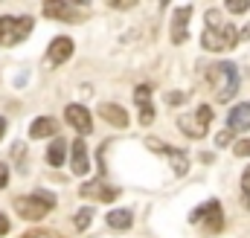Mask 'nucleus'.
Segmentation results:
<instances>
[{
	"label": "nucleus",
	"instance_id": "1",
	"mask_svg": "<svg viewBox=\"0 0 250 238\" xmlns=\"http://www.w3.org/2000/svg\"><path fill=\"white\" fill-rule=\"evenodd\" d=\"M201 44L209 53H227L239 44V29L233 23H227L218 9H207V26H204Z\"/></svg>",
	"mask_w": 250,
	"mask_h": 238
},
{
	"label": "nucleus",
	"instance_id": "2",
	"mask_svg": "<svg viewBox=\"0 0 250 238\" xmlns=\"http://www.w3.org/2000/svg\"><path fill=\"white\" fill-rule=\"evenodd\" d=\"M207 81L212 87V96L218 102H230L236 93H239V84H242V76H239V67L233 61H218L212 67H207Z\"/></svg>",
	"mask_w": 250,
	"mask_h": 238
},
{
	"label": "nucleus",
	"instance_id": "3",
	"mask_svg": "<svg viewBox=\"0 0 250 238\" xmlns=\"http://www.w3.org/2000/svg\"><path fill=\"white\" fill-rule=\"evenodd\" d=\"M53 206H56V195L44 192V189H38L35 195H26V198H15V212L23 221H41Z\"/></svg>",
	"mask_w": 250,
	"mask_h": 238
},
{
	"label": "nucleus",
	"instance_id": "4",
	"mask_svg": "<svg viewBox=\"0 0 250 238\" xmlns=\"http://www.w3.org/2000/svg\"><path fill=\"white\" fill-rule=\"evenodd\" d=\"M189 221L192 224H204V233L207 236H218L224 230V212H221V203L218 200H207L201 203L198 209L189 212Z\"/></svg>",
	"mask_w": 250,
	"mask_h": 238
},
{
	"label": "nucleus",
	"instance_id": "5",
	"mask_svg": "<svg viewBox=\"0 0 250 238\" xmlns=\"http://www.w3.org/2000/svg\"><path fill=\"white\" fill-rule=\"evenodd\" d=\"M29 32H32V18H29V15H23V18L3 15V18H0V47H15V44H21Z\"/></svg>",
	"mask_w": 250,
	"mask_h": 238
},
{
	"label": "nucleus",
	"instance_id": "6",
	"mask_svg": "<svg viewBox=\"0 0 250 238\" xmlns=\"http://www.w3.org/2000/svg\"><path fill=\"white\" fill-rule=\"evenodd\" d=\"M209 122H212V108H209V105H201L195 114L178 117V128H181L187 137H192V139H201V137H207Z\"/></svg>",
	"mask_w": 250,
	"mask_h": 238
},
{
	"label": "nucleus",
	"instance_id": "7",
	"mask_svg": "<svg viewBox=\"0 0 250 238\" xmlns=\"http://www.w3.org/2000/svg\"><path fill=\"white\" fill-rule=\"evenodd\" d=\"M146 145L151 148V151H157V154H163L169 163H172V172L178 175V178H184L189 172V157L181 151V148H172V145H166V142H157L154 137H146Z\"/></svg>",
	"mask_w": 250,
	"mask_h": 238
},
{
	"label": "nucleus",
	"instance_id": "8",
	"mask_svg": "<svg viewBox=\"0 0 250 238\" xmlns=\"http://www.w3.org/2000/svg\"><path fill=\"white\" fill-rule=\"evenodd\" d=\"M79 195H82V198H96V200L111 203L114 198H120V189H117V186H108V183H102V180H93V183L79 186Z\"/></svg>",
	"mask_w": 250,
	"mask_h": 238
},
{
	"label": "nucleus",
	"instance_id": "9",
	"mask_svg": "<svg viewBox=\"0 0 250 238\" xmlns=\"http://www.w3.org/2000/svg\"><path fill=\"white\" fill-rule=\"evenodd\" d=\"M70 56H73V41L67 35H59V38H53V44L47 50V67H59Z\"/></svg>",
	"mask_w": 250,
	"mask_h": 238
},
{
	"label": "nucleus",
	"instance_id": "10",
	"mask_svg": "<svg viewBox=\"0 0 250 238\" xmlns=\"http://www.w3.org/2000/svg\"><path fill=\"white\" fill-rule=\"evenodd\" d=\"M64 117H67V125H73L79 134H90V131H93L90 111H87V108H82V105H67Z\"/></svg>",
	"mask_w": 250,
	"mask_h": 238
},
{
	"label": "nucleus",
	"instance_id": "11",
	"mask_svg": "<svg viewBox=\"0 0 250 238\" xmlns=\"http://www.w3.org/2000/svg\"><path fill=\"white\" fill-rule=\"evenodd\" d=\"M44 15L47 18H59V20H73V23L82 20V15L76 12V6H70L67 0H50V3H44Z\"/></svg>",
	"mask_w": 250,
	"mask_h": 238
},
{
	"label": "nucleus",
	"instance_id": "12",
	"mask_svg": "<svg viewBox=\"0 0 250 238\" xmlns=\"http://www.w3.org/2000/svg\"><path fill=\"white\" fill-rule=\"evenodd\" d=\"M134 102L140 105V125H151L154 122V108H151V87L140 84L134 90Z\"/></svg>",
	"mask_w": 250,
	"mask_h": 238
},
{
	"label": "nucleus",
	"instance_id": "13",
	"mask_svg": "<svg viewBox=\"0 0 250 238\" xmlns=\"http://www.w3.org/2000/svg\"><path fill=\"white\" fill-rule=\"evenodd\" d=\"M189 18H192V6L175 9V15H172V44H184V41L189 38V32H187Z\"/></svg>",
	"mask_w": 250,
	"mask_h": 238
},
{
	"label": "nucleus",
	"instance_id": "14",
	"mask_svg": "<svg viewBox=\"0 0 250 238\" xmlns=\"http://www.w3.org/2000/svg\"><path fill=\"white\" fill-rule=\"evenodd\" d=\"M99 117L105 119L108 125H114V128H128V114H125L123 105L105 102V105H99Z\"/></svg>",
	"mask_w": 250,
	"mask_h": 238
},
{
	"label": "nucleus",
	"instance_id": "15",
	"mask_svg": "<svg viewBox=\"0 0 250 238\" xmlns=\"http://www.w3.org/2000/svg\"><path fill=\"white\" fill-rule=\"evenodd\" d=\"M227 128L230 131H250V102H242L230 111L227 117Z\"/></svg>",
	"mask_w": 250,
	"mask_h": 238
},
{
	"label": "nucleus",
	"instance_id": "16",
	"mask_svg": "<svg viewBox=\"0 0 250 238\" xmlns=\"http://www.w3.org/2000/svg\"><path fill=\"white\" fill-rule=\"evenodd\" d=\"M70 169H73V175H87V172H90V160H87V145H84V139H76V142H73Z\"/></svg>",
	"mask_w": 250,
	"mask_h": 238
},
{
	"label": "nucleus",
	"instance_id": "17",
	"mask_svg": "<svg viewBox=\"0 0 250 238\" xmlns=\"http://www.w3.org/2000/svg\"><path fill=\"white\" fill-rule=\"evenodd\" d=\"M56 131H59V122L50 117H38L32 122V128H29V137L32 139H44V137H56Z\"/></svg>",
	"mask_w": 250,
	"mask_h": 238
},
{
	"label": "nucleus",
	"instance_id": "18",
	"mask_svg": "<svg viewBox=\"0 0 250 238\" xmlns=\"http://www.w3.org/2000/svg\"><path fill=\"white\" fill-rule=\"evenodd\" d=\"M105 221H108L111 230H128V227L134 224V212H131V209H111Z\"/></svg>",
	"mask_w": 250,
	"mask_h": 238
},
{
	"label": "nucleus",
	"instance_id": "19",
	"mask_svg": "<svg viewBox=\"0 0 250 238\" xmlns=\"http://www.w3.org/2000/svg\"><path fill=\"white\" fill-rule=\"evenodd\" d=\"M64 139H53V145H50V154H47V160H50V166H64Z\"/></svg>",
	"mask_w": 250,
	"mask_h": 238
},
{
	"label": "nucleus",
	"instance_id": "20",
	"mask_svg": "<svg viewBox=\"0 0 250 238\" xmlns=\"http://www.w3.org/2000/svg\"><path fill=\"white\" fill-rule=\"evenodd\" d=\"M90 221H93V209H90V206H82V209L76 212V218H73L76 230H87V227H90Z\"/></svg>",
	"mask_w": 250,
	"mask_h": 238
},
{
	"label": "nucleus",
	"instance_id": "21",
	"mask_svg": "<svg viewBox=\"0 0 250 238\" xmlns=\"http://www.w3.org/2000/svg\"><path fill=\"white\" fill-rule=\"evenodd\" d=\"M233 154H236V157H250V137L248 139H239V142L233 145Z\"/></svg>",
	"mask_w": 250,
	"mask_h": 238
},
{
	"label": "nucleus",
	"instance_id": "22",
	"mask_svg": "<svg viewBox=\"0 0 250 238\" xmlns=\"http://www.w3.org/2000/svg\"><path fill=\"white\" fill-rule=\"evenodd\" d=\"M248 9H250L248 0H230V3H227V12H233V15H242V12H248Z\"/></svg>",
	"mask_w": 250,
	"mask_h": 238
},
{
	"label": "nucleus",
	"instance_id": "23",
	"mask_svg": "<svg viewBox=\"0 0 250 238\" xmlns=\"http://www.w3.org/2000/svg\"><path fill=\"white\" fill-rule=\"evenodd\" d=\"M242 198H245V206L250 209V169L242 175Z\"/></svg>",
	"mask_w": 250,
	"mask_h": 238
},
{
	"label": "nucleus",
	"instance_id": "24",
	"mask_svg": "<svg viewBox=\"0 0 250 238\" xmlns=\"http://www.w3.org/2000/svg\"><path fill=\"white\" fill-rule=\"evenodd\" d=\"M23 238H62L56 230H29Z\"/></svg>",
	"mask_w": 250,
	"mask_h": 238
},
{
	"label": "nucleus",
	"instance_id": "25",
	"mask_svg": "<svg viewBox=\"0 0 250 238\" xmlns=\"http://www.w3.org/2000/svg\"><path fill=\"white\" fill-rule=\"evenodd\" d=\"M230 139H233V131L227 128V131H221V134L215 137V145H218V148H224V145H230Z\"/></svg>",
	"mask_w": 250,
	"mask_h": 238
},
{
	"label": "nucleus",
	"instance_id": "26",
	"mask_svg": "<svg viewBox=\"0 0 250 238\" xmlns=\"http://www.w3.org/2000/svg\"><path fill=\"white\" fill-rule=\"evenodd\" d=\"M189 99V93H181V90H175V93H169V96H166V102H169V105H181V102H187Z\"/></svg>",
	"mask_w": 250,
	"mask_h": 238
},
{
	"label": "nucleus",
	"instance_id": "27",
	"mask_svg": "<svg viewBox=\"0 0 250 238\" xmlns=\"http://www.w3.org/2000/svg\"><path fill=\"white\" fill-rule=\"evenodd\" d=\"M6 186H9V166L0 163V189H6Z\"/></svg>",
	"mask_w": 250,
	"mask_h": 238
},
{
	"label": "nucleus",
	"instance_id": "28",
	"mask_svg": "<svg viewBox=\"0 0 250 238\" xmlns=\"http://www.w3.org/2000/svg\"><path fill=\"white\" fill-rule=\"evenodd\" d=\"M6 233H9V218L0 212V236H6Z\"/></svg>",
	"mask_w": 250,
	"mask_h": 238
},
{
	"label": "nucleus",
	"instance_id": "29",
	"mask_svg": "<svg viewBox=\"0 0 250 238\" xmlns=\"http://www.w3.org/2000/svg\"><path fill=\"white\" fill-rule=\"evenodd\" d=\"M128 6H134L131 0H117V3H111V9H128Z\"/></svg>",
	"mask_w": 250,
	"mask_h": 238
},
{
	"label": "nucleus",
	"instance_id": "30",
	"mask_svg": "<svg viewBox=\"0 0 250 238\" xmlns=\"http://www.w3.org/2000/svg\"><path fill=\"white\" fill-rule=\"evenodd\" d=\"M248 38H250V26H245V29L239 32V41H248Z\"/></svg>",
	"mask_w": 250,
	"mask_h": 238
},
{
	"label": "nucleus",
	"instance_id": "31",
	"mask_svg": "<svg viewBox=\"0 0 250 238\" xmlns=\"http://www.w3.org/2000/svg\"><path fill=\"white\" fill-rule=\"evenodd\" d=\"M6 128H9V125H6V117H0V139H3V134H6Z\"/></svg>",
	"mask_w": 250,
	"mask_h": 238
}]
</instances>
